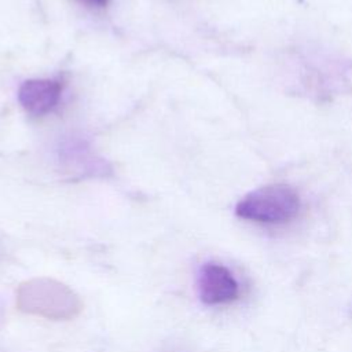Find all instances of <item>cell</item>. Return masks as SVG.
I'll use <instances>...</instances> for the list:
<instances>
[{"mask_svg": "<svg viewBox=\"0 0 352 352\" xmlns=\"http://www.w3.org/2000/svg\"><path fill=\"white\" fill-rule=\"evenodd\" d=\"M297 191L283 183L258 187L246 194L235 206L241 219L263 224H283L294 219L300 210Z\"/></svg>", "mask_w": 352, "mask_h": 352, "instance_id": "cell-1", "label": "cell"}, {"mask_svg": "<svg viewBox=\"0 0 352 352\" xmlns=\"http://www.w3.org/2000/svg\"><path fill=\"white\" fill-rule=\"evenodd\" d=\"M62 84L58 80L32 78L19 87L18 100L29 114L44 116L58 104Z\"/></svg>", "mask_w": 352, "mask_h": 352, "instance_id": "cell-3", "label": "cell"}, {"mask_svg": "<svg viewBox=\"0 0 352 352\" xmlns=\"http://www.w3.org/2000/svg\"><path fill=\"white\" fill-rule=\"evenodd\" d=\"M198 294L204 304H228L238 298L239 286L232 272L219 263H206L198 274Z\"/></svg>", "mask_w": 352, "mask_h": 352, "instance_id": "cell-2", "label": "cell"}, {"mask_svg": "<svg viewBox=\"0 0 352 352\" xmlns=\"http://www.w3.org/2000/svg\"><path fill=\"white\" fill-rule=\"evenodd\" d=\"M78 1L91 7H104L109 3V0H78Z\"/></svg>", "mask_w": 352, "mask_h": 352, "instance_id": "cell-4", "label": "cell"}]
</instances>
